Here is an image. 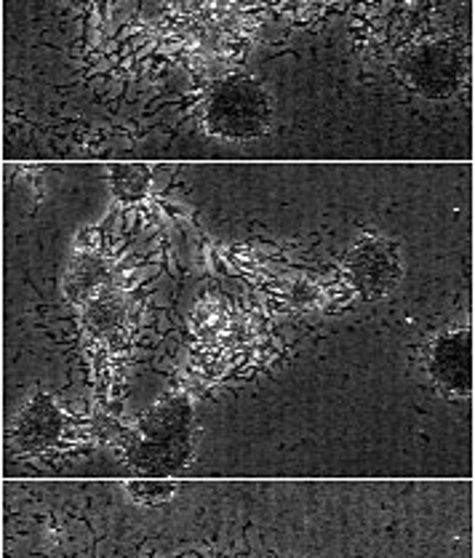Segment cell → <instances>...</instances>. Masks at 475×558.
<instances>
[{
    "label": "cell",
    "instance_id": "cell-1",
    "mask_svg": "<svg viewBox=\"0 0 475 558\" xmlns=\"http://www.w3.org/2000/svg\"><path fill=\"white\" fill-rule=\"evenodd\" d=\"M195 414L187 396H163L126 441L129 462L142 471H176L193 454Z\"/></svg>",
    "mask_w": 475,
    "mask_h": 558
},
{
    "label": "cell",
    "instance_id": "cell-2",
    "mask_svg": "<svg viewBox=\"0 0 475 558\" xmlns=\"http://www.w3.org/2000/svg\"><path fill=\"white\" fill-rule=\"evenodd\" d=\"M272 121L270 97L257 81L228 78L214 88L206 105V129L228 142L259 140Z\"/></svg>",
    "mask_w": 475,
    "mask_h": 558
},
{
    "label": "cell",
    "instance_id": "cell-3",
    "mask_svg": "<svg viewBox=\"0 0 475 558\" xmlns=\"http://www.w3.org/2000/svg\"><path fill=\"white\" fill-rule=\"evenodd\" d=\"M344 272L364 300H382L401 283V252L385 235H361L348 252Z\"/></svg>",
    "mask_w": 475,
    "mask_h": 558
},
{
    "label": "cell",
    "instance_id": "cell-4",
    "mask_svg": "<svg viewBox=\"0 0 475 558\" xmlns=\"http://www.w3.org/2000/svg\"><path fill=\"white\" fill-rule=\"evenodd\" d=\"M425 372L449 399L473 393V337L467 326L447 329L425 350Z\"/></svg>",
    "mask_w": 475,
    "mask_h": 558
},
{
    "label": "cell",
    "instance_id": "cell-5",
    "mask_svg": "<svg viewBox=\"0 0 475 558\" xmlns=\"http://www.w3.org/2000/svg\"><path fill=\"white\" fill-rule=\"evenodd\" d=\"M403 75L409 86L425 97H449L460 88L462 62L449 46H419L403 59Z\"/></svg>",
    "mask_w": 475,
    "mask_h": 558
},
{
    "label": "cell",
    "instance_id": "cell-6",
    "mask_svg": "<svg viewBox=\"0 0 475 558\" xmlns=\"http://www.w3.org/2000/svg\"><path fill=\"white\" fill-rule=\"evenodd\" d=\"M64 433V414L46 393H35L11 425V447L22 454H40L51 449Z\"/></svg>",
    "mask_w": 475,
    "mask_h": 558
},
{
    "label": "cell",
    "instance_id": "cell-7",
    "mask_svg": "<svg viewBox=\"0 0 475 558\" xmlns=\"http://www.w3.org/2000/svg\"><path fill=\"white\" fill-rule=\"evenodd\" d=\"M126 316H129L126 296L110 292V289H99V292L86 302L83 324H86L88 335L97 337V340H107V337H112L118 329H121Z\"/></svg>",
    "mask_w": 475,
    "mask_h": 558
},
{
    "label": "cell",
    "instance_id": "cell-8",
    "mask_svg": "<svg viewBox=\"0 0 475 558\" xmlns=\"http://www.w3.org/2000/svg\"><path fill=\"white\" fill-rule=\"evenodd\" d=\"M107 276H110V267L99 254H81L64 276V294L78 305H86L105 287Z\"/></svg>",
    "mask_w": 475,
    "mask_h": 558
},
{
    "label": "cell",
    "instance_id": "cell-9",
    "mask_svg": "<svg viewBox=\"0 0 475 558\" xmlns=\"http://www.w3.org/2000/svg\"><path fill=\"white\" fill-rule=\"evenodd\" d=\"M112 174H110V185L115 190L118 198H139L145 195L147 185H150V174H147L145 166H136V163H121V166H112Z\"/></svg>",
    "mask_w": 475,
    "mask_h": 558
},
{
    "label": "cell",
    "instance_id": "cell-10",
    "mask_svg": "<svg viewBox=\"0 0 475 558\" xmlns=\"http://www.w3.org/2000/svg\"><path fill=\"white\" fill-rule=\"evenodd\" d=\"M126 489L132 500L142 502V506H158V502L171 500L180 486L174 481H132V484H126Z\"/></svg>",
    "mask_w": 475,
    "mask_h": 558
},
{
    "label": "cell",
    "instance_id": "cell-11",
    "mask_svg": "<svg viewBox=\"0 0 475 558\" xmlns=\"http://www.w3.org/2000/svg\"><path fill=\"white\" fill-rule=\"evenodd\" d=\"M291 302H296V305H313V302H318V289L310 281H305V278H300L294 283V289H291Z\"/></svg>",
    "mask_w": 475,
    "mask_h": 558
},
{
    "label": "cell",
    "instance_id": "cell-12",
    "mask_svg": "<svg viewBox=\"0 0 475 558\" xmlns=\"http://www.w3.org/2000/svg\"><path fill=\"white\" fill-rule=\"evenodd\" d=\"M73 3H88V0H73Z\"/></svg>",
    "mask_w": 475,
    "mask_h": 558
}]
</instances>
